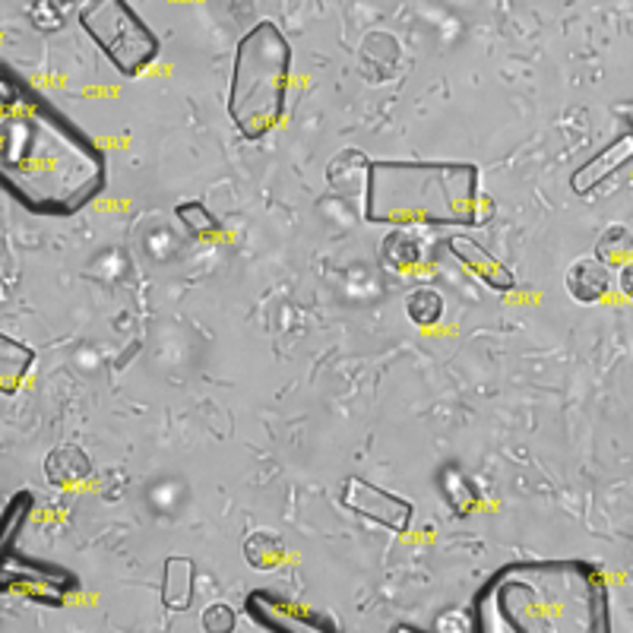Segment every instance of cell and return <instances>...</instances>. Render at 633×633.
I'll use <instances>...</instances> for the list:
<instances>
[{"mask_svg": "<svg viewBox=\"0 0 633 633\" xmlns=\"http://www.w3.org/2000/svg\"><path fill=\"white\" fill-rule=\"evenodd\" d=\"M627 165H633V130L614 137L612 144L602 146L593 159L580 165L571 175V187L576 197H593L605 181H612L614 175H621Z\"/></svg>", "mask_w": 633, "mask_h": 633, "instance_id": "obj_9", "label": "cell"}, {"mask_svg": "<svg viewBox=\"0 0 633 633\" xmlns=\"http://www.w3.org/2000/svg\"><path fill=\"white\" fill-rule=\"evenodd\" d=\"M368 171L370 159L362 152V149H343L327 168V181L336 194L343 197H355L358 187L368 190Z\"/></svg>", "mask_w": 633, "mask_h": 633, "instance_id": "obj_15", "label": "cell"}, {"mask_svg": "<svg viewBox=\"0 0 633 633\" xmlns=\"http://www.w3.org/2000/svg\"><path fill=\"white\" fill-rule=\"evenodd\" d=\"M612 264L599 260V257H583V260H573L567 276H564V286L571 291L573 301L580 305H599L602 298H609V291L614 286Z\"/></svg>", "mask_w": 633, "mask_h": 633, "instance_id": "obj_11", "label": "cell"}, {"mask_svg": "<svg viewBox=\"0 0 633 633\" xmlns=\"http://www.w3.org/2000/svg\"><path fill=\"white\" fill-rule=\"evenodd\" d=\"M204 631L206 633H228L235 627V612H231V605H225V602H212L209 609L204 612Z\"/></svg>", "mask_w": 633, "mask_h": 633, "instance_id": "obj_23", "label": "cell"}, {"mask_svg": "<svg viewBox=\"0 0 633 633\" xmlns=\"http://www.w3.org/2000/svg\"><path fill=\"white\" fill-rule=\"evenodd\" d=\"M80 26L121 77H140L159 58L156 32L127 0H86Z\"/></svg>", "mask_w": 633, "mask_h": 633, "instance_id": "obj_5", "label": "cell"}, {"mask_svg": "<svg viewBox=\"0 0 633 633\" xmlns=\"http://www.w3.org/2000/svg\"><path fill=\"white\" fill-rule=\"evenodd\" d=\"M406 314H409V320L415 327H437L441 317H444V295L431 286L412 288L409 295H406Z\"/></svg>", "mask_w": 633, "mask_h": 633, "instance_id": "obj_19", "label": "cell"}, {"mask_svg": "<svg viewBox=\"0 0 633 633\" xmlns=\"http://www.w3.org/2000/svg\"><path fill=\"white\" fill-rule=\"evenodd\" d=\"M175 219L181 222L190 238H212L222 231V222L200 200H187V204L175 206Z\"/></svg>", "mask_w": 633, "mask_h": 633, "instance_id": "obj_20", "label": "cell"}, {"mask_svg": "<svg viewBox=\"0 0 633 633\" xmlns=\"http://www.w3.org/2000/svg\"><path fill=\"white\" fill-rule=\"evenodd\" d=\"M447 250L469 269L482 286L494 288V291H513V288L520 286L511 266L501 264L488 247H482L469 235H453L447 241Z\"/></svg>", "mask_w": 633, "mask_h": 633, "instance_id": "obj_10", "label": "cell"}, {"mask_svg": "<svg viewBox=\"0 0 633 633\" xmlns=\"http://www.w3.org/2000/svg\"><path fill=\"white\" fill-rule=\"evenodd\" d=\"M0 586H3V593L20 595L26 602H36L44 609H61L67 595L80 586V580L58 564H44V561L22 557L17 552H3Z\"/></svg>", "mask_w": 633, "mask_h": 633, "instance_id": "obj_6", "label": "cell"}, {"mask_svg": "<svg viewBox=\"0 0 633 633\" xmlns=\"http://www.w3.org/2000/svg\"><path fill=\"white\" fill-rule=\"evenodd\" d=\"M617 111H621V115L627 118V123H631V127H633V105H621Z\"/></svg>", "mask_w": 633, "mask_h": 633, "instance_id": "obj_25", "label": "cell"}, {"mask_svg": "<svg viewBox=\"0 0 633 633\" xmlns=\"http://www.w3.org/2000/svg\"><path fill=\"white\" fill-rule=\"evenodd\" d=\"M32 362H36V348L17 343L13 336H0V389L7 396L20 389L22 377L29 374Z\"/></svg>", "mask_w": 633, "mask_h": 633, "instance_id": "obj_16", "label": "cell"}, {"mask_svg": "<svg viewBox=\"0 0 633 633\" xmlns=\"http://www.w3.org/2000/svg\"><path fill=\"white\" fill-rule=\"evenodd\" d=\"M29 511H32V494L29 491H17L13 501H10V507L3 513V545H0L3 552H13V542H17V535L26 526Z\"/></svg>", "mask_w": 633, "mask_h": 633, "instance_id": "obj_22", "label": "cell"}, {"mask_svg": "<svg viewBox=\"0 0 633 633\" xmlns=\"http://www.w3.org/2000/svg\"><path fill=\"white\" fill-rule=\"evenodd\" d=\"M245 561L254 571H276L286 561V542L273 530H254L245 538Z\"/></svg>", "mask_w": 633, "mask_h": 633, "instance_id": "obj_18", "label": "cell"}, {"mask_svg": "<svg viewBox=\"0 0 633 633\" xmlns=\"http://www.w3.org/2000/svg\"><path fill=\"white\" fill-rule=\"evenodd\" d=\"M0 175L26 209L70 216L105 190V156L61 111L26 89L13 96V80H7Z\"/></svg>", "mask_w": 633, "mask_h": 633, "instance_id": "obj_1", "label": "cell"}, {"mask_svg": "<svg viewBox=\"0 0 633 633\" xmlns=\"http://www.w3.org/2000/svg\"><path fill=\"white\" fill-rule=\"evenodd\" d=\"M92 475V463L86 456V449L77 444H61L44 456V478L55 488H73Z\"/></svg>", "mask_w": 633, "mask_h": 633, "instance_id": "obj_12", "label": "cell"}, {"mask_svg": "<svg viewBox=\"0 0 633 633\" xmlns=\"http://www.w3.org/2000/svg\"><path fill=\"white\" fill-rule=\"evenodd\" d=\"M291 44L276 22H257L238 41L231 82H228V118L247 140H264L286 118Z\"/></svg>", "mask_w": 633, "mask_h": 633, "instance_id": "obj_4", "label": "cell"}, {"mask_svg": "<svg viewBox=\"0 0 633 633\" xmlns=\"http://www.w3.org/2000/svg\"><path fill=\"white\" fill-rule=\"evenodd\" d=\"M380 260L393 273L409 276L428 264V250L418 241V235H412V228H389V235L380 241Z\"/></svg>", "mask_w": 633, "mask_h": 633, "instance_id": "obj_14", "label": "cell"}, {"mask_svg": "<svg viewBox=\"0 0 633 633\" xmlns=\"http://www.w3.org/2000/svg\"><path fill=\"white\" fill-rule=\"evenodd\" d=\"M441 494H444V501H447L453 516H469L478 507V501H482L478 485L472 482L466 472L456 469V466H447V469L441 472Z\"/></svg>", "mask_w": 633, "mask_h": 633, "instance_id": "obj_17", "label": "cell"}, {"mask_svg": "<svg viewBox=\"0 0 633 633\" xmlns=\"http://www.w3.org/2000/svg\"><path fill=\"white\" fill-rule=\"evenodd\" d=\"M482 171L472 162L370 159L365 219L384 228H472L482 204Z\"/></svg>", "mask_w": 633, "mask_h": 633, "instance_id": "obj_3", "label": "cell"}, {"mask_svg": "<svg viewBox=\"0 0 633 633\" xmlns=\"http://www.w3.org/2000/svg\"><path fill=\"white\" fill-rule=\"evenodd\" d=\"M614 283H617V288L624 291V298H631L633 301V257L617 269V279H614Z\"/></svg>", "mask_w": 633, "mask_h": 633, "instance_id": "obj_24", "label": "cell"}, {"mask_svg": "<svg viewBox=\"0 0 633 633\" xmlns=\"http://www.w3.org/2000/svg\"><path fill=\"white\" fill-rule=\"evenodd\" d=\"M247 617L269 633H329L336 631V621L327 614L314 612L301 602H291L273 590H257L247 595Z\"/></svg>", "mask_w": 633, "mask_h": 633, "instance_id": "obj_7", "label": "cell"}, {"mask_svg": "<svg viewBox=\"0 0 633 633\" xmlns=\"http://www.w3.org/2000/svg\"><path fill=\"white\" fill-rule=\"evenodd\" d=\"M472 627L488 633H609L612 595L583 557L516 561L475 595Z\"/></svg>", "mask_w": 633, "mask_h": 633, "instance_id": "obj_2", "label": "cell"}, {"mask_svg": "<svg viewBox=\"0 0 633 633\" xmlns=\"http://www.w3.org/2000/svg\"><path fill=\"white\" fill-rule=\"evenodd\" d=\"M595 257L605 264H614V260L627 264V257H633V235L627 231V225H609L602 238L595 241Z\"/></svg>", "mask_w": 633, "mask_h": 633, "instance_id": "obj_21", "label": "cell"}, {"mask_svg": "<svg viewBox=\"0 0 633 633\" xmlns=\"http://www.w3.org/2000/svg\"><path fill=\"white\" fill-rule=\"evenodd\" d=\"M197 567L185 554H171L162 571V605L168 612H187L194 602Z\"/></svg>", "mask_w": 633, "mask_h": 633, "instance_id": "obj_13", "label": "cell"}, {"mask_svg": "<svg viewBox=\"0 0 633 633\" xmlns=\"http://www.w3.org/2000/svg\"><path fill=\"white\" fill-rule=\"evenodd\" d=\"M343 507L358 516H365L368 523H377L389 532H409L412 526V501L393 494L387 488H377L368 478H346L343 485Z\"/></svg>", "mask_w": 633, "mask_h": 633, "instance_id": "obj_8", "label": "cell"}]
</instances>
